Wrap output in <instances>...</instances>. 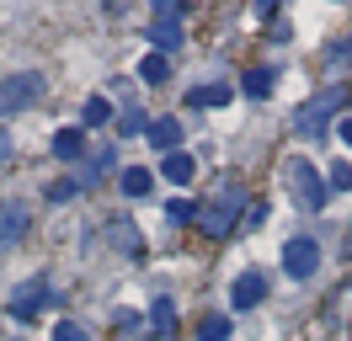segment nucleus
Listing matches in <instances>:
<instances>
[{
    "label": "nucleus",
    "mask_w": 352,
    "mask_h": 341,
    "mask_svg": "<svg viewBox=\"0 0 352 341\" xmlns=\"http://www.w3.org/2000/svg\"><path fill=\"white\" fill-rule=\"evenodd\" d=\"M245 208H251V203H245V187H241V182H224V187L198 208V230L208 234V240H224V234L241 224Z\"/></svg>",
    "instance_id": "nucleus-1"
},
{
    "label": "nucleus",
    "mask_w": 352,
    "mask_h": 341,
    "mask_svg": "<svg viewBox=\"0 0 352 341\" xmlns=\"http://www.w3.org/2000/svg\"><path fill=\"white\" fill-rule=\"evenodd\" d=\"M283 182H288V197H294L305 213H320V208H326L331 187L320 182V170L309 166V160H288V166H283Z\"/></svg>",
    "instance_id": "nucleus-2"
},
{
    "label": "nucleus",
    "mask_w": 352,
    "mask_h": 341,
    "mask_svg": "<svg viewBox=\"0 0 352 341\" xmlns=\"http://www.w3.org/2000/svg\"><path fill=\"white\" fill-rule=\"evenodd\" d=\"M347 102V91H320V96H309L305 107H299V118H294V133H305V139H315V133H326V123H331V112Z\"/></svg>",
    "instance_id": "nucleus-3"
},
{
    "label": "nucleus",
    "mask_w": 352,
    "mask_h": 341,
    "mask_svg": "<svg viewBox=\"0 0 352 341\" xmlns=\"http://www.w3.org/2000/svg\"><path fill=\"white\" fill-rule=\"evenodd\" d=\"M43 96V75L38 69H22V75H6L0 80V112H22Z\"/></svg>",
    "instance_id": "nucleus-4"
},
{
    "label": "nucleus",
    "mask_w": 352,
    "mask_h": 341,
    "mask_svg": "<svg viewBox=\"0 0 352 341\" xmlns=\"http://www.w3.org/2000/svg\"><path fill=\"white\" fill-rule=\"evenodd\" d=\"M283 267L288 277H315V267H320V245L309 240V234H294L283 245Z\"/></svg>",
    "instance_id": "nucleus-5"
},
{
    "label": "nucleus",
    "mask_w": 352,
    "mask_h": 341,
    "mask_svg": "<svg viewBox=\"0 0 352 341\" xmlns=\"http://www.w3.org/2000/svg\"><path fill=\"white\" fill-rule=\"evenodd\" d=\"M230 298H235V309H256V304L267 298V272H256V267L241 272V277H235V288H230Z\"/></svg>",
    "instance_id": "nucleus-6"
},
{
    "label": "nucleus",
    "mask_w": 352,
    "mask_h": 341,
    "mask_svg": "<svg viewBox=\"0 0 352 341\" xmlns=\"http://www.w3.org/2000/svg\"><path fill=\"white\" fill-rule=\"evenodd\" d=\"M27 224H32L27 203H0V251H6V245H16V240L27 234Z\"/></svg>",
    "instance_id": "nucleus-7"
},
{
    "label": "nucleus",
    "mask_w": 352,
    "mask_h": 341,
    "mask_svg": "<svg viewBox=\"0 0 352 341\" xmlns=\"http://www.w3.org/2000/svg\"><path fill=\"white\" fill-rule=\"evenodd\" d=\"M43 298H48V304H59L48 283H32V288H22V294H16V304H11V315H16V320H32L38 309H43Z\"/></svg>",
    "instance_id": "nucleus-8"
},
{
    "label": "nucleus",
    "mask_w": 352,
    "mask_h": 341,
    "mask_svg": "<svg viewBox=\"0 0 352 341\" xmlns=\"http://www.w3.org/2000/svg\"><path fill=\"white\" fill-rule=\"evenodd\" d=\"M160 176H166L171 187H187V182L198 176V160H192L187 149H176V155H166V166H160Z\"/></svg>",
    "instance_id": "nucleus-9"
},
{
    "label": "nucleus",
    "mask_w": 352,
    "mask_h": 341,
    "mask_svg": "<svg viewBox=\"0 0 352 341\" xmlns=\"http://www.w3.org/2000/svg\"><path fill=\"white\" fill-rule=\"evenodd\" d=\"M144 139H150L155 149H166V155H176V144H182V123H176V118H155Z\"/></svg>",
    "instance_id": "nucleus-10"
},
{
    "label": "nucleus",
    "mask_w": 352,
    "mask_h": 341,
    "mask_svg": "<svg viewBox=\"0 0 352 341\" xmlns=\"http://www.w3.org/2000/svg\"><path fill=\"white\" fill-rule=\"evenodd\" d=\"M107 240L118 245V251H129V256H139V251H144V234L133 230L129 219H118V224H107Z\"/></svg>",
    "instance_id": "nucleus-11"
},
{
    "label": "nucleus",
    "mask_w": 352,
    "mask_h": 341,
    "mask_svg": "<svg viewBox=\"0 0 352 341\" xmlns=\"http://www.w3.org/2000/svg\"><path fill=\"white\" fill-rule=\"evenodd\" d=\"M150 43H155V54H176L182 48V21H155Z\"/></svg>",
    "instance_id": "nucleus-12"
},
{
    "label": "nucleus",
    "mask_w": 352,
    "mask_h": 341,
    "mask_svg": "<svg viewBox=\"0 0 352 341\" xmlns=\"http://www.w3.org/2000/svg\"><path fill=\"white\" fill-rule=\"evenodd\" d=\"M150 325H155V336H160V341H171V331H176V304H171V298H155V304H150Z\"/></svg>",
    "instance_id": "nucleus-13"
},
{
    "label": "nucleus",
    "mask_w": 352,
    "mask_h": 341,
    "mask_svg": "<svg viewBox=\"0 0 352 341\" xmlns=\"http://www.w3.org/2000/svg\"><path fill=\"white\" fill-rule=\"evenodd\" d=\"M230 96H235V91H230V85H198V91H187V107H230Z\"/></svg>",
    "instance_id": "nucleus-14"
},
{
    "label": "nucleus",
    "mask_w": 352,
    "mask_h": 341,
    "mask_svg": "<svg viewBox=\"0 0 352 341\" xmlns=\"http://www.w3.org/2000/svg\"><path fill=\"white\" fill-rule=\"evenodd\" d=\"M80 149H86V133H80V128H59V133H54V155H59V160H80Z\"/></svg>",
    "instance_id": "nucleus-15"
},
{
    "label": "nucleus",
    "mask_w": 352,
    "mask_h": 341,
    "mask_svg": "<svg viewBox=\"0 0 352 341\" xmlns=\"http://www.w3.org/2000/svg\"><path fill=\"white\" fill-rule=\"evenodd\" d=\"M139 80H150V85H166V80H171V59H166V54H150V59L139 64Z\"/></svg>",
    "instance_id": "nucleus-16"
},
{
    "label": "nucleus",
    "mask_w": 352,
    "mask_h": 341,
    "mask_svg": "<svg viewBox=\"0 0 352 341\" xmlns=\"http://www.w3.org/2000/svg\"><path fill=\"white\" fill-rule=\"evenodd\" d=\"M166 224H171V230H182V224H198V208H192L187 197H171V203H166Z\"/></svg>",
    "instance_id": "nucleus-17"
},
{
    "label": "nucleus",
    "mask_w": 352,
    "mask_h": 341,
    "mask_svg": "<svg viewBox=\"0 0 352 341\" xmlns=\"http://www.w3.org/2000/svg\"><path fill=\"white\" fill-rule=\"evenodd\" d=\"M198 341H230V320L224 315H203L198 320Z\"/></svg>",
    "instance_id": "nucleus-18"
},
{
    "label": "nucleus",
    "mask_w": 352,
    "mask_h": 341,
    "mask_svg": "<svg viewBox=\"0 0 352 341\" xmlns=\"http://www.w3.org/2000/svg\"><path fill=\"white\" fill-rule=\"evenodd\" d=\"M150 187H155V176H150V170H139V166L123 170V192H129V197H144Z\"/></svg>",
    "instance_id": "nucleus-19"
},
{
    "label": "nucleus",
    "mask_w": 352,
    "mask_h": 341,
    "mask_svg": "<svg viewBox=\"0 0 352 341\" xmlns=\"http://www.w3.org/2000/svg\"><path fill=\"white\" fill-rule=\"evenodd\" d=\"M80 118H86V128H102L112 118V107L102 102V96H86V107H80Z\"/></svg>",
    "instance_id": "nucleus-20"
},
{
    "label": "nucleus",
    "mask_w": 352,
    "mask_h": 341,
    "mask_svg": "<svg viewBox=\"0 0 352 341\" xmlns=\"http://www.w3.org/2000/svg\"><path fill=\"white\" fill-rule=\"evenodd\" d=\"M118 123H123L118 133H129V139H133V133H150V118H144V107H129V112H123Z\"/></svg>",
    "instance_id": "nucleus-21"
},
{
    "label": "nucleus",
    "mask_w": 352,
    "mask_h": 341,
    "mask_svg": "<svg viewBox=\"0 0 352 341\" xmlns=\"http://www.w3.org/2000/svg\"><path fill=\"white\" fill-rule=\"evenodd\" d=\"M245 91H251V96H272V69H251V75H245Z\"/></svg>",
    "instance_id": "nucleus-22"
},
{
    "label": "nucleus",
    "mask_w": 352,
    "mask_h": 341,
    "mask_svg": "<svg viewBox=\"0 0 352 341\" xmlns=\"http://www.w3.org/2000/svg\"><path fill=\"white\" fill-rule=\"evenodd\" d=\"M118 341H160V336H155V331H144L139 320H123V325H118Z\"/></svg>",
    "instance_id": "nucleus-23"
},
{
    "label": "nucleus",
    "mask_w": 352,
    "mask_h": 341,
    "mask_svg": "<svg viewBox=\"0 0 352 341\" xmlns=\"http://www.w3.org/2000/svg\"><path fill=\"white\" fill-rule=\"evenodd\" d=\"M54 341H86V331H80L75 320H59V325H54Z\"/></svg>",
    "instance_id": "nucleus-24"
},
{
    "label": "nucleus",
    "mask_w": 352,
    "mask_h": 341,
    "mask_svg": "<svg viewBox=\"0 0 352 341\" xmlns=\"http://www.w3.org/2000/svg\"><path fill=\"white\" fill-rule=\"evenodd\" d=\"M331 187H336V192H352V166H347V160L331 170Z\"/></svg>",
    "instance_id": "nucleus-25"
},
{
    "label": "nucleus",
    "mask_w": 352,
    "mask_h": 341,
    "mask_svg": "<svg viewBox=\"0 0 352 341\" xmlns=\"http://www.w3.org/2000/svg\"><path fill=\"white\" fill-rule=\"evenodd\" d=\"M75 192H80V182H59V187L48 192V197H54V203H65V197H75Z\"/></svg>",
    "instance_id": "nucleus-26"
},
{
    "label": "nucleus",
    "mask_w": 352,
    "mask_h": 341,
    "mask_svg": "<svg viewBox=\"0 0 352 341\" xmlns=\"http://www.w3.org/2000/svg\"><path fill=\"white\" fill-rule=\"evenodd\" d=\"M336 133H342V144H352V118H342V123H336Z\"/></svg>",
    "instance_id": "nucleus-27"
},
{
    "label": "nucleus",
    "mask_w": 352,
    "mask_h": 341,
    "mask_svg": "<svg viewBox=\"0 0 352 341\" xmlns=\"http://www.w3.org/2000/svg\"><path fill=\"white\" fill-rule=\"evenodd\" d=\"M6 155H11V133L0 128V166H6Z\"/></svg>",
    "instance_id": "nucleus-28"
}]
</instances>
